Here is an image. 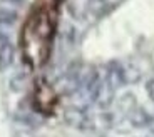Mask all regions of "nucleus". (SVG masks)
<instances>
[{"mask_svg": "<svg viewBox=\"0 0 154 137\" xmlns=\"http://www.w3.org/2000/svg\"><path fill=\"white\" fill-rule=\"evenodd\" d=\"M67 120H69V124H72V126H77V127H81V126H84V114H82L81 111H69L67 112Z\"/></svg>", "mask_w": 154, "mask_h": 137, "instance_id": "2", "label": "nucleus"}, {"mask_svg": "<svg viewBox=\"0 0 154 137\" xmlns=\"http://www.w3.org/2000/svg\"><path fill=\"white\" fill-rule=\"evenodd\" d=\"M7 2H10V4H22L25 0H7Z\"/></svg>", "mask_w": 154, "mask_h": 137, "instance_id": "5", "label": "nucleus"}, {"mask_svg": "<svg viewBox=\"0 0 154 137\" xmlns=\"http://www.w3.org/2000/svg\"><path fill=\"white\" fill-rule=\"evenodd\" d=\"M146 92H147V95H149V99L154 102V79L147 80V84H146Z\"/></svg>", "mask_w": 154, "mask_h": 137, "instance_id": "3", "label": "nucleus"}, {"mask_svg": "<svg viewBox=\"0 0 154 137\" xmlns=\"http://www.w3.org/2000/svg\"><path fill=\"white\" fill-rule=\"evenodd\" d=\"M147 126L151 127V130L154 132V117H149V122H147Z\"/></svg>", "mask_w": 154, "mask_h": 137, "instance_id": "4", "label": "nucleus"}, {"mask_svg": "<svg viewBox=\"0 0 154 137\" xmlns=\"http://www.w3.org/2000/svg\"><path fill=\"white\" fill-rule=\"evenodd\" d=\"M12 60H14V49H12V45L5 44L0 47V68L2 70L7 68L12 64Z\"/></svg>", "mask_w": 154, "mask_h": 137, "instance_id": "1", "label": "nucleus"}]
</instances>
